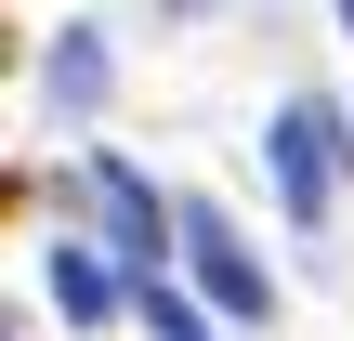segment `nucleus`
I'll return each instance as SVG.
<instances>
[{"label": "nucleus", "mask_w": 354, "mask_h": 341, "mask_svg": "<svg viewBox=\"0 0 354 341\" xmlns=\"http://www.w3.org/2000/svg\"><path fill=\"white\" fill-rule=\"evenodd\" d=\"M328 184H342V118L302 92V105H276V197H289V223H328Z\"/></svg>", "instance_id": "1"}, {"label": "nucleus", "mask_w": 354, "mask_h": 341, "mask_svg": "<svg viewBox=\"0 0 354 341\" xmlns=\"http://www.w3.org/2000/svg\"><path fill=\"white\" fill-rule=\"evenodd\" d=\"M171 237H184V263H197V289H210V302H223V315H250V329H263V315H276V276H263V263H250V250H236V223H223V210H210V197H197V210H184V223H171Z\"/></svg>", "instance_id": "2"}, {"label": "nucleus", "mask_w": 354, "mask_h": 341, "mask_svg": "<svg viewBox=\"0 0 354 341\" xmlns=\"http://www.w3.org/2000/svg\"><path fill=\"white\" fill-rule=\"evenodd\" d=\"M105 223H118V250L158 276V197H145V171H131V158H105Z\"/></svg>", "instance_id": "3"}, {"label": "nucleus", "mask_w": 354, "mask_h": 341, "mask_svg": "<svg viewBox=\"0 0 354 341\" xmlns=\"http://www.w3.org/2000/svg\"><path fill=\"white\" fill-rule=\"evenodd\" d=\"M53 302H66L79 329H105V302H118V276H105L92 250H53Z\"/></svg>", "instance_id": "4"}, {"label": "nucleus", "mask_w": 354, "mask_h": 341, "mask_svg": "<svg viewBox=\"0 0 354 341\" xmlns=\"http://www.w3.org/2000/svg\"><path fill=\"white\" fill-rule=\"evenodd\" d=\"M53 92H66V105H92V92H105V53H92L79 26H66V53H53Z\"/></svg>", "instance_id": "5"}, {"label": "nucleus", "mask_w": 354, "mask_h": 341, "mask_svg": "<svg viewBox=\"0 0 354 341\" xmlns=\"http://www.w3.org/2000/svg\"><path fill=\"white\" fill-rule=\"evenodd\" d=\"M145 329H158V341H210V329H197V302H184V289H158V276H145Z\"/></svg>", "instance_id": "6"}]
</instances>
